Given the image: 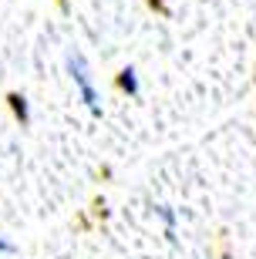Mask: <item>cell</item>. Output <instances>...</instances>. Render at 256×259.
<instances>
[{
    "mask_svg": "<svg viewBox=\"0 0 256 259\" xmlns=\"http://www.w3.org/2000/svg\"><path fill=\"white\" fill-rule=\"evenodd\" d=\"M159 219L165 222V229H169V236H172V229H175V212H172L169 205H159Z\"/></svg>",
    "mask_w": 256,
    "mask_h": 259,
    "instance_id": "obj_4",
    "label": "cell"
},
{
    "mask_svg": "<svg viewBox=\"0 0 256 259\" xmlns=\"http://www.w3.org/2000/svg\"><path fill=\"white\" fill-rule=\"evenodd\" d=\"M67 71H71V77H75L78 95H81L85 108L91 111V115H101V105H98V91H95V81H91V71H88L85 58H81V54H67Z\"/></svg>",
    "mask_w": 256,
    "mask_h": 259,
    "instance_id": "obj_1",
    "label": "cell"
},
{
    "mask_svg": "<svg viewBox=\"0 0 256 259\" xmlns=\"http://www.w3.org/2000/svg\"><path fill=\"white\" fill-rule=\"evenodd\" d=\"M7 105H10V111H14V118H17L20 125H27V121H30V108H27V98H24V95H17V91L7 95Z\"/></svg>",
    "mask_w": 256,
    "mask_h": 259,
    "instance_id": "obj_3",
    "label": "cell"
},
{
    "mask_svg": "<svg viewBox=\"0 0 256 259\" xmlns=\"http://www.w3.org/2000/svg\"><path fill=\"white\" fill-rule=\"evenodd\" d=\"M0 252H14V242H7V239H0Z\"/></svg>",
    "mask_w": 256,
    "mask_h": 259,
    "instance_id": "obj_5",
    "label": "cell"
},
{
    "mask_svg": "<svg viewBox=\"0 0 256 259\" xmlns=\"http://www.w3.org/2000/svg\"><path fill=\"white\" fill-rule=\"evenodd\" d=\"M118 88H122L128 98H135L142 88H138V71L135 67H125V71H118Z\"/></svg>",
    "mask_w": 256,
    "mask_h": 259,
    "instance_id": "obj_2",
    "label": "cell"
}]
</instances>
